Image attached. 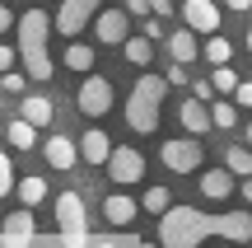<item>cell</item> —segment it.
<instances>
[{"instance_id":"cell-18","label":"cell","mask_w":252,"mask_h":248,"mask_svg":"<svg viewBox=\"0 0 252 248\" xmlns=\"http://www.w3.org/2000/svg\"><path fill=\"white\" fill-rule=\"evenodd\" d=\"M24 117H28V122H37V127H47V122L56 117L52 94H33V89H28V94H24Z\"/></svg>"},{"instance_id":"cell-17","label":"cell","mask_w":252,"mask_h":248,"mask_svg":"<svg viewBox=\"0 0 252 248\" xmlns=\"http://www.w3.org/2000/svg\"><path fill=\"white\" fill-rule=\"evenodd\" d=\"M163 47H168V56H173V61H196V52H201V47H196V28H178V33H168V37H163Z\"/></svg>"},{"instance_id":"cell-8","label":"cell","mask_w":252,"mask_h":248,"mask_svg":"<svg viewBox=\"0 0 252 248\" xmlns=\"http://www.w3.org/2000/svg\"><path fill=\"white\" fill-rule=\"evenodd\" d=\"M56 230L61 234H89V215H84V197L75 187H65L56 197Z\"/></svg>"},{"instance_id":"cell-4","label":"cell","mask_w":252,"mask_h":248,"mask_svg":"<svg viewBox=\"0 0 252 248\" xmlns=\"http://www.w3.org/2000/svg\"><path fill=\"white\" fill-rule=\"evenodd\" d=\"M159 164L168 174H196V164H206V150H201L196 136H178L159 145Z\"/></svg>"},{"instance_id":"cell-31","label":"cell","mask_w":252,"mask_h":248,"mask_svg":"<svg viewBox=\"0 0 252 248\" xmlns=\"http://www.w3.org/2000/svg\"><path fill=\"white\" fill-rule=\"evenodd\" d=\"M14 61H19V42L9 47V42H0V75L5 71H14Z\"/></svg>"},{"instance_id":"cell-35","label":"cell","mask_w":252,"mask_h":248,"mask_svg":"<svg viewBox=\"0 0 252 248\" xmlns=\"http://www.w3.org/2000/svg\"><path fill=\"white\" fill-rule=\"evenodd\" d=\"M126 9H131V14H140V19H150L154 5H150V0H126Z\"/></svg>"},{"instance_id":"cell-29","label":"cell","mask_w":252,"mask_h":248,"mask_svg":"<svg viewBox=\"0 0 252 248\" xmlns=\"http://www.w3.org/2000/svg\"><path fill=\"white\" fill-rule=\"evenodd\" d=\"M19 178H14V164H9V155L0 150V197H9V187H14Z\"/></svg>"},{"instance_id":"cell-30","label":"cell","mask_w":252,"mask_h":248,"mask_svg":"<svg viewBox=\"0 0 252 248\" xmlns=\"http://www.w3.org/2000/svg\"><path fill=\"white\" fill-rule=\"evenodd\" d=\"M168 84H191V71H187V61H168Z\"/></svg>"},{"instance_id":"cell-36","label":"cell","mask_w":252,"mask_h":248,"mask_svg":"<svg viewBox=\"0 0 252 248\" xmlns=\"http://www.w3.org/2000/svg\"><path fill=\"white\" fill-rule=\"evenodd\" d=\"M61 244L65 248H84V244H89V234H61Z\"/></svg>"},{"instance_id":"cell-23","label":"cell","mask_w":252,"mask_h":248,"mask_svg":"<svg viewBox=\"0 0 252 248\" xmlns=\"http://www.w3.org/2000/svg\"><path fill=\"white\" fill-rule=\"evenodd\" d=\"M224 164L234 169L238 178H252V145H229L224 150Z\"/></svg>"},{"instance_id":"cell-5","label":"cell","mask_w":252,"mask_h":248,"mask_svg":"<svg viewBox=\"0 0 252 248\" xmlns=\"http://www.w3.org/2000/svg\"><path fill=\"white\" fill-rule=\"evenodd\" d=\"M75 108H80L84 117H103V112H112V80L89 71L80 80V89H75Z\"/></svg>"},{"instance_id":"cell-32","label":"cell","mask_w":252,"mask_h":248,"mask_svg":"<svg viewBox=\"0 0 252 248\" xmlns=\"http://www.w3.org/2000/svg\"><path fill=\"white\" fill-rule=\"evenodd\" d=\"M159 19H163V14H150V19H145V37H154V42H163V37H168Z\"/></svg>"},{"instance_id":"cell-9","label":"cell","mask_w":252,"mask_h":248,"mask_svg":"<svg viewBox=\"0 0 252 248\" xmlns=\"http://www.w3.org/2000/svg\"><path fill=\"white\" fill-rule=\"evenodd\" d=\"M94 37L108 42V47H122L126 37H131V9H126V14H122V5L117 9H98V19H94Z\"/></svg>"},{"instance_id":"cell-37","label":"cell","mask_w":252,"mask_h":248,"mask_svg":"<svg viewBox=\"0 0 252 248\" xmlns=\"http://www.w3.org/2000/svg\"><path fill=\"white\" fill-rule=\"evenodd\" d=\"M224 5L234 9V14H248V9H252V0H224Z\"/></svg>"},{"instance_id":"cell-34","label":"cell","mask_w":252,"mask_h":248,"mask_svg":"<svg viewBox=\"0 0 252 248\" xmlns=\"http://www.w3.org/2000/svg\"><path fill=\"white\" fill-rule=\"evenodd\" d=\"M234 99H238V108H252V80L238 84V94H234Z\"/></svg>"},{"instance_id":"cell-25","label":"cell","mask_w":252,"mask_h":248,"mask_svg":"<svg viewBox=\"0 0 252 248\" xmlns=\"http://www.w3.org/2000/svg\"><path fill=\"white\" fill-rule=\"evenodd\" d=\"M229 56H234V47H229V37L210 33V42H206V61H210V66H229Z\"/></svg>"},{"instance_id":"cell-39","label":"cell","mask_w":252,"mask_h":248,"mask_svg":"<svg viewBox=\"0 0 252 248\" xmlns=\"http://www.w3.org/2000/svg\"><path fill=\"white\" fill-rule=\"evenodd\" d=\"M154 5V14H173V0H150Z\"/></svg>"},{"instance_id":"cell-42","label":"cell","mask_w":252,"mask_h":248,"mask_svg":"<svg viewBox=\"0 0 252 248\" xmlns=\"http://www.w3.org/2000/svg\"><path fill=\"white\" fill-rule=\"evenodd\" d=\"M248 145H252V122H248Z\"/></svg>"},{"instance_id":"cell-3","label":"cell","mask_w":252,"mask_h":248,"mask_svg":"<svg viewBox=\"0 0 252 248\" xmlns=\"http://www.w3.org/2000/svg\"><path fill=\"white\" fill-rule=\"evenodd\" d=\"M163 94H168V75H140V80L131 84V94H126V127L140 131V136H150V131H159V112H163Z\"/></svg>"},{"instance_id":"cell-16","label":"cell","mask_w":252,"mask_h":248,"mask_svg":"<svg viewBox=\"0 0 252 248\" xmlns=\"http://www.w3.org/2000/svg\"><path fill=\"white\" fill-rule=\"evenodd\" d=\"M112 141H108V131H98V127H89L84 131V141H80V155H84V164H108L112 159Z\"/></svg>"},{"instance_id":"cell-14","label":"cell","mask_w":252,"mask_h":248,"mask_svg":"<svg viewBox=\"0 0 252 248\" xmlns=\"http://www.w3.org/2000/svg\"><path fill=\"white\" fill-rule=\"evenodd\" d=\"M37 234V225H33V206H24V211H9L5 215V248H28V239Z\"/></svg>"},{"instance_id":"cell-21","label":"cell","mask_w":252,"mask_h":248,"mask_svg":"<svg viewBox=\"0 0 252 248\" xmlns=\"http://www.w3.org/2000/svg\"><path fill=\"white\" fill-rule=\"evenodd\" d=\"M122 56H126V61H131V66H150V56H154V37H126V42H122Z\"/></svg>"},{"instance_id":"cell-24","label":"cell","mask_w":252,"mask_h":248,"mask_svg":"<svg viewBox=\"0 0 252 248\" xmlns=\"http://www.w3.org/2000/svg\"><path fill=\"white\" fill-rule=\"evenodd\" d=\"M140 202H145V211H150V215H168L173 211V192H168V187H145Z\"/></svg>"},{"instance_id":"cell-27","label":"cell","mask_w":252,"mask_h":248,"mask_svg":"<svg viewBox=\"0 0 252 248\" xmlns=\"http://www.w3.org/2000/svg\"><path fill=\"white\" fill-rule=\"evenodd\" d=\"M210 80H215V89H220V94H229V99H234L238 84H243V80L234 75V66H215V75H210Z\"/></svg>"},{"instance_id":"cell-2","label":"cell","mask_w":252,"mask_h":248,"mask_svg":"<svg viewBox=\"0 0 252 248\" xmlns=\"http://www.w3.org/2000/svg\"><path fill=\"white\" fill-rule=\"evenodd\" d=\"M52 28H56V19H47V9L19 14L14 42H19V61H24V71L33 75V84L52 80V56H47V33H52Z\"/></svg>"},{"instance_id":"cell-13","label":"cell","mask_w":252,"mask_h":248,"mask_svg":"<svg viewBox=\"0 0 252 248\" xmlns=\"http://www.w3.org/2000/svg\"><path fill=\"white\" fill-rule=\"evenodd\" d=\"M182 19H187V28H196V33H220V5L215 0H182Z\"/></svg>"},{"instance_id":"cell-38","label":"cell","mask_w":252,"mask_h":248,"mask_svg":"<svg viewBox=\"0 0 252 248\" xmlns=\"http://www.w3.org/2000/svg\"><path fill=\"white\" fill-rule=\"evenodd\" d=\"M238 197H243V202H252V178H238Z\"/></svg>"},{"instance_id":"cell-11","label":"cell","mask_w":252,"mask_h":248,"mask_svg":"<svg viewBox=\"0 0 252 248\" xmlns=\"http://www.w3.org/2000/svg\"><path fill=\"white\" fill-rule=\"evenodd\" d=\"M178 122L191 131V136H206V131H215V112H210V103L206 99H182V108H178Z\"/></svg>"},{"instance_id":"cell-15","label":"cell","mask_w":252,"mask_h":248,"mask_svg":"<svg viewBox=\"0 0 252 248\" xmlns=\"http://www.w3.org/2000/svg\"><path fill=\"white\" fill-rule=\"evenodd\" d=\"M234 169H206V174H201V197H206V202H229V197H234Z\"/></svg>"},{"instance_id":"cell-6","label":"cell","mask_w":252,"mask_h":248,"mask_svg":"<svg viewBox=\"0 0 252 248\" xmlns=\"http://www.w3.org/2000/svg\"><path fill=\"white\" fill-rule=\"evenodd\" d=\"M103 0H61V9H56V33L61 37H80L84 24L89 19H98Z\"/></svg>"},{"instance_id":"cell-26","label":"cell","mask_w":252,"mask_h":248,"mask_svg":"<svg viewBox=\"0 0 252 248\" xmlns=\"http://www.w3.org/2000/svg\"><path fill=\"white\" fill-rule=\"evenodd\" d=\"M234 103H238V99H229V94H224L220 103H210V112H215V131H224V127H234V122H238Z\"/></svg>"},{"instance_id":"cell-43","label":"cell","mask_w":252,"mask_h":248,"mask_svg":"<svg viewBox=\"0 0 252 248\" xmlns=\"http://www.w3.org/2000/svg\"><path fill=\"white\" fill-rule=\"evenodd\" d=\"M248 52H252V28H248Z\"/></svg>"},{"instance_id":"cell-1","label":"cell","mask_w":252,"mask_h":248,"mask_svg":"<svg viewBox=\"0 0 252 248\" xmlns=\"http://www.w3.org/2000/svg\"><path fill=\"white\" fill-rule=\"evenodd\" d=\"M234 239V244H252V215L248 211H229V215H206L196 206H178L173 202L168 215H159V244L163 248H196L201 239Z\"/></svg>"},{"instance_id":"cell-19","label":"cell","mask_w":252,"mask_h":248,"mask_svg":"<svg viewBox=\"0 0 252 248\" xmlns=\"http://www.w3.org/2000/svg\"><path fill=\"white\" fill-rule=\"evenodd\" d=\"M5 131H9V145H14V150H33V145H37V122H28L24 112H19Z\"/></svg>"},{"instance_id":"cell-28","label":"cell","mask_w":252,"mask_h":248,"mask_svg":"<svg viewBox=\"0 0 252 248\" xmlns=\"http://www.w3.org/2000/svg\"><path fill=\"white\" fill-rule=\"evenodd\" d=\"M28 84H33L28 71H5L0 75V89H9V94H28Z\"/></svg>"},{"instance_id":"cell-22","label":"cell","mask_w":252,"mask_h":248,"mask_svg":"<svg viewBox=\"0 0 252 248\" xmlns=\"http://www.w3.org/2000/svg\"><path fill=\"white\" fill-rule=\"evenodd\" d=\"M65 66H70L75 75H89L94 71V47L89 42H70L65 47Z\"/></svg>"},{"instance_id":"cell-33","label":"cell","mask_w":252,"mask_h":248,"mask_svg":"<svg viewBox=\"0 0 252 248\" xmlns=\"http://www.w3.org/2000/svg\"><path fill=\"white\" fill-rule=\"evenodd\" d=\"M9 28H19V19L9 14V0H0V37H5Z\"/></svg>"},{"instance_id":"cell-20","label":"cell","mask_w":252,"mask_h":248,"mask_svg":"<svg viewBox=\"0 0 252 248\" xmlns=\"http://www.w3.org/2000/svg\"><path fill=\"white\" fill-rule=\"evenodd\" d=\"M14 192H19V202H24V206H37V202H47V178L28 174V178H19V183H14Z\"/></svg>"},{"instance_id":"cell-7","label":"cell","mask_w":252,"mask_h":248,"mask_svg":"<svg viewBox=\"0 0 252 248\" xmlns=\"http://www.w3.org/2000/svg\"><path fill=\"white\" fill-rule=\"evenodd\" d=\"M103 169H108V178H112L117 187H131V183H140V178H145V155H140L135 145H117Z\"/></svg>"},{"instance_id":"cell-45","label":"cell","mask_w":252,"mask_h":248,"mask_svg":"<svg viewBox=\"0 0 252 248\" xmlns=\"http://www.w3.org/2000/svg\"><path fill=\"white\" fill-rule=\"evenodd\" d=\"M9 5H14V0H9Z\"/></svg>"},{"instance_id":"cell-44","label":"cell","mask_w":252,"mask_h":248,"mask_svg":"<svg viewBox=\"0 0 252 248\" xmlns=\"http://www.w3.org/2000/svg\"><path fill=\"white\" fill-rule=\"evenodd\" d=\"M224 248H243V244H234V239H229V244H224Z\"/></svg>"},{"instance_id":"cell-41","label":"cell","mask_w":252,"mask_h":248,"mask_svg":"<svg viewBox=\"0 0 252 248\" xmlns=\"http://www.w3.org/2000/svg\"><path fill=\"white\" fill-rule=\"evenodd\" d=\"M135 248H163V244H135Z\"/></svg>"},{"instance_id":"cell-10","label":"cell","mask_w":252,"mask_h":248,"mask_svg":"<svg viewBox=\"0 0 252 248\" xmlns=\"http://www.w3.org/2000/svg\"><path fill=\"white\" fill-rule=\"evenodd\" d=\"M140 206H145V202H135V197L126 192V187H117V192H112L108 202H103V220H108L112 230H126V225H135Z\"/></svg>"},{"instance_id":"cell-40","label":"cell","mask_w":252,"mask_h":248,"mask_svg":"<svg viewBox=\"0 0 252 248\" xmlns=\"http://www.w3.org/2000/svg\"><path fill=\"white\" fill-rule=\"evenodd\" d=\"M94 248H117V244H112V239H94Z\"/></svg>"},{"instance_id":"cell-12","label":"cell","mask_w":252,"mask_h":248,"mask_svg":"<svg viewBox=\"0 0 252 248\" xmlns=\"http://www.w3.org/2000/svg\"><path fill=\"white\" fill-rule=\"evenodd\" d=\"M42 155H47V164L56 169V174H70V169H80V145H75L70 136H47V145H42Z\"/></svg>"}]
</instances>
